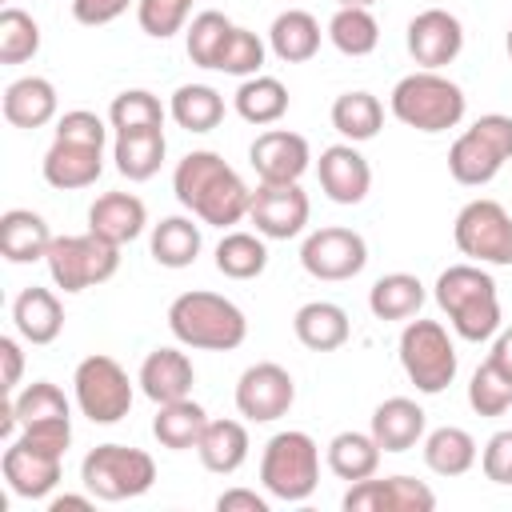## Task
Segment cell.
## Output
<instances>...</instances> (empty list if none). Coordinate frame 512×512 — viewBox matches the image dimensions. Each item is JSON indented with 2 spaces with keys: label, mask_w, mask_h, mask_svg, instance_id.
Here are the masks:
<instances>
[{
  "label": "cell",
  "mask_w": 512,
  "mask_h": 512,
  "mask_svg": "<svg viewBox=\"0 0 512 512\" xmlns=\"http://www.w3.org/2000/svg\"><path fill=\"white\" fill-rule=\"evenodd\" d=\"M268 44H272V52H276L284 64H304V60H312V56L320 52V24H316V16L304 12V8H288V12H280V16L272 20Z\"/></svg>",
  "instance_id": "cell-30"
},
{
  "label": "cell",
  "mask_w": 512,
  "mask_h": 512,
  "mask_svg": "<svg viewBox=\"0 0 512 512\" xmlns=\"http://www.w3.org/2000/svg\"><path fill=\"white\" fill-rule=\"evenodd\" d=\"M204 428H208V412H204L192 396L172 400V404H160V412H156V420H152V436H156L164 448H172V452L196 448L200 436H204Z\"/></svg>",
  "instance_id": "cell-31"
},
{
  "label": "cell",
  "mask_w": 512,
  "mask_h": 512,
  "mask_svg": "<svg viewBox=\"0 0 512 512\" xmlns=\"http://www.w3.org/2000/svg\"><path fill=\"white\" fill-rule=\"evenodd\" d=\"M260 64H264V40L256 32H248V28H232V36H228V44H224V52L216 60V72L248 80V76L260 72Z\"/></svg>",
  "instance_id": "cell-46"
},
{
  "label": "cell",
  "mask_w": 512,
  "mask_h": 512,
  "mask_svg": "<svg viewBox=\"0 0 512 512\" xmlns=\"http://www.w3.org/2000/svg\"><path fill=\"white\" fill-rule=\"evenodd\" d=\"M236 112L240 120L248 124H276L284 112H288V88L276 80V76H248L240 88H236Z\"/></svg>",
  "instance_id": "cell-37"
},
{
  "label": "cell",
  "mask_w": 512,
  "mask_h": 512,
  "mask_svg": "<svg viewBox=\"0 0 512 512\" xmlns=\"http://www.w3.org/2000/svg\"><path fill=\"white\" fill-rule=\"evenodd\" d=\"M436 304L452 320L460 340H488L500 328V296L496 280L480 264H452L436 276Z\"/></svg>",
  "instance_id": "cell-2"
},
{
  "label": "cell",
  "mask_w": 512,
  "mask_h": 512,
  "mask_svg": "<svg viewBox=\"0 0 512 512\" xmlns=\"http://www.w3.org/2000/svg\"><path fill=\"white\" fill-rule=\"evenodd\" d=\"M424 424H428L424 408L416 400H408V396H388L372 412V436H376V444L384 452H408V448H416L424 440Z\"/></svg>",
  "instance_id": "cell-23"
},
{
  "label": "cell",
  "mask_w": 512,
  "mask_h": 512,
  "mask_svg": "<svg viewBox=\"0 0 512 512\" xmlns=\"http://www.w3.org/2000/svg\"><path fill=\"white\" fill-rule=\"evenodd\" d=\"M316 176H320V188L332 204H360L372 188V168L352 144L324 148L320 164H316Z\"/></svg>",
  "instance_id": "cell-18"
},
{
  "label": "cell",
  "mask_w": 512,
  "mask_h": 512,
  "mask_svg": "<svg viewBox=\"0 0 512 512\" xmlns=\"http://www.w3.org/2000/svg\"><path fill=\"white\" fill-rule=\"evenodd\" d=\"M344 512H432L436 508V492L424 480L412 476H368L348 484L344 492Z\"/></svg>",
  "instance_id": "cell-14"
},
{
  "label": "cell",
  "mask_w": 512,
  "mask_h": 512,
  "mask_svg": "<svg viewBox=\"0 0 512 512\" xmlns=\"http://www.w3.org/2000/svg\"><path fill=\"white\" fill-rule=\"evenodd\" d=\"M380 456H384V448L376 444L372 432H336V436L328 440V468H332L340 480H348V484L376 476Z\"/></svg>",
  "instance_id": "cell-32"
},
{
  "label": "cell",
  "mask_w": 512,
  "mask_h": 512,
  "mask_svg": "<svg viewBox=\"0 0 512 512\" xmlns=\"http://www.w3.org/2000/svg\"><path fill=\"white\" fill-rule=\"evenodd\" d=\"M480 468H484V476H488L492 484H512V428L496 432V436L484 444Z\"/></svg>",
  "instance_id": "cell-50"
},
{
  "label": "cell",
  "mask_w": 512,
  "mask_h": 512,
  "mask_svg": "<svg viewBox=\"0 0 512 512\" xmlns=\"http://www.w3.org/2000/svg\"><path fill=\"white\" fill-rule=\"evenodd\" d=\"M168 116L184 132H212L224 120V96L208 84H180L168 100Z\"/></svg>",
  "instance_id": "cell-35"
},
{
  "label": "cell",
  "mask_w": 512,
  "mask_h": 512,
  "mask_svg": "<svg viewBox=\"0 0 512 512\" xmlns=\"http://www.w3.org/2000/svg\"><path fill=\"white\" fill-rule=\"evenodd\" d=\"M408 56L420 64V68H432L440 72L444 64H452L464 48V24L444 12V8H424L408 20Z\"/></svg>",
  "instance_id": "cell-16"
},
{
  "label": "cell",
  "mask_w": 512,
  "mask_h": 512,
  "mask_svg": "<svg viewBox=\"0 0 512 512\" xmlns=\"http://www.w3.org/2000/svg\"><path fill=\"white\" fill-rule=\"evenodd\" d=\"M144 224H148V208L132 192H104L88 208V232H96L100 240H108L116 248L136 240L144 232Z\"/></svg>",
  "instance_id": "cell-21"
},
{
  "label": "cell",
  "mask_w": 512,
  "mask_h": 512,
  "mask_svg": "<svg viewBox=\"0 0 512 512\" xmlns=\"http://www.w3.org/2000/svg\"><path fill=\"white\" fill-rule=\"evenodd\" d=\"M384 124V104L372 96V92H344L332 100V128L360 144V140H372Z\"/></svg>",
  "instance_id": "cell-38"
},
{
  "label": "cell",
  "mask_w": 512,
  "mask_h": 512,
  "mask_svg": "<svg viewBox=\"0 0 512 512\" xmlns=\"http://www.w3.org/2000/svg\"><path fill=\"white\" fill-rule=\"evenodd\" d=\"M0 356H4V384L0 388L12 396L16 384H20V376H24V352H20V344L12 336H0Z\"/></svg>",
  "instance_id": "cell-53"
},
{
  "label": "cell",
  "mask_w": 512,
  "mask_h": 512,
  "mask_svg": "<svg viewBox=\"0 0 512 512\" xmlns=\"http://www.w3.org/2000/svg\"><path fill=\"white\" fill-rule=\"evenodd\" d=\"M72 392H76V408L92 420V424H116L132 412V380L128 372L96 352V356H84L72 372Z\"/></svg>",
  "instance_id": "cell-10"
},
{
  "label": "cell",
  "mask_w": 512,
  "mask_h": 512,
  "mask_svg": "<svg viewBox=\"0 0 512 512\" xmlns=\"http://www.w3.org/2000/svg\"><path fill=\"white\" fill-rule=\"evenodd\" d=\"M292 332H296V340H300L304 348H312V352H336L340 344H348L352 324H348V312H344L340 304H332V300H312V304L296 308Z\"/></svg>",
  "instance_id": "cell-25"
},
{
  "label": "cell",
  "mask_w": 512,
  "mask_h": 512,
  "mask_svg": "<svg viewBox=\"0 0 512 512\" xmlns=\"http://www.w3.org/2000/svg\"><path fill=\"white\" fill-rule=\"evenodd\" d=\"M16 440L24 448H36V452H48V456H64L68 444H72V424H68V416L36 420V424H24V432Z\"/></svg>",
  "instance_id": "cell-49"
},
{
  "label": "cell",
  "mask_w": 512,
  "mask_h": 512,
  "mask_svg": "<svg viewBox=\"0 0 512 512\" xmlns=\"http://www.w3.org/2000/svg\"><path fill=\"white\" fill-rule=\"evenodd\" d=\"M468 404H472L476 416H504V412L512 408V376H508L492 356L472 372Z\"/></svg>",
  "instance_id": "cell-42"
},
{
  "label": "cell",
  "mask_w": 512,
  "mask_h": 512,
  "mask_svg": "<svg viewBox=\"0 0 512 512\" xmlns=\"http://www.w3.org/2000/svg\"><path fill=\"white\" fill-rule=\"evenodd\" d=\"M248 160H252V168L264 184H300V176L308 172L312 152H308V140L300 132L268 128L252 140Z\"/></svg>",
  "instance_id": "cell-17"
},
{
  "label": "cell",
  "mask_w": 512,
  "mask_h": 512,
  "mask_svg": "<svg viewBox=\"0 0 512 512\" xmlns=\"http://www.w3.org/2000/svg\"><path fill=\"white\" fill-rule=\"evenodd\" d=\"M216 508L220 512H268V500L256 496L252 488H228L216 496Z\"/></svg>",
  "instance_id": "cell-52"
},
{
  "label": "cell",
  "mask_w": 512,
  "mask_h": 512,
  "mask_svg": "<svg viewBox=\"0 0 512 512\" xmlns=\"http://www.w3.org/2000/svg\"><path fill=\"white\" fill-rule=\"evenodd\" d=\"M196 456L208 472L232 476L248 460V428L240 420H208V428L196 444Z\"/></svg>",
  "instance_id": "cell-29"
},
{
  "label": "cell",
  "mask_w": 512,
  "mask_h": 512,
  "mask_svg": "<svg viewBox=\"0 0 512 512\" xmlns=\"http://www.w3.org/2000/svg\"><path fill=\"white\" fill-rule=\"evenodd\" d=\"M508 376H512V328H504L500 336H496V344H492V352H488Z\"/></svg>",
  "instance_id": "cell-54"
},
{
  "label": "cell",
  "mask_w": 512,
  "mask_h": 512,
  "mask_svg": "<svg viewBox=\"0 0 512 512\" xmlns=\"http://www.w3.org/2000/svg\"><path fill=\"white\" fill-rule=\"evenodd\" d=\"M336 4H340V8H372L376 0H336Z\"/></svg>",
  "instance_id": "cell-56"
},
{
  "label": "cell",
  "mask_w": 512,
  "mask_h": 512,
  "mask_svg": "<svg viewBox=\"0 0 512 512\" xmlns=\"http://www.w3.org/2000/svg\"><path fill=\"white\" fill-rule=\"evenodd\" d=\"M56 88L44 76H20L4 88V120L12 128H44L56 116Z\"/></svg>",
  "instance_id": "cell-26"
},
{
  "label": "cell",
  "mask_w": 512,
  "mask_h": 512,
  "mask_svg": "<svg viewBox=\"0 0 512 512\" xmlns=\"http://www.w3.org/2000/svg\"><path fill=\"white\" fill-rule=\"evenodd\" d=\"M44 180L60 192L72 188H88L100 180L104 172V148H88V144H68V140H52V148L44 152Z\"/></svg>",
  "instance_id": "cell-22"
},
{
  "label": "cell",
  "mask_w": 512,
  "mask_h": 512,
  "mask_svg": "<svg viewBox=\"0 0 512 512\" xmlns=\"http://www.w3.org/2000/svg\"><path fill=\"white\" fill-rule=\"evenodd\" d=\"M56 140H68V144H88V148H104L108 140V128L96 112L88 108H72L56 120Z\"/></svg>",
  "instance_id": "cell-48"
},
{
  "label": "cell",
  "mask_w": 512,
  "mask_h": 512,
  "mask_svg": "<svg viewBox=\"0 0 512 512\" xmlns=\"http://www.w3.org/2000/svg\"><path fill=\"white\" fill-rule=\"evenodd\" d=\"M260 484L284 504H300L320 484V448L308 432H276L260 456Z\"/></svg>",
  "instance_id": "cell-5"
},
{
  "label": "cell",
  "mask_w": 512,
  "mask_h": 512,
  "mask_svg": "<svg viewBox=\"0 0 512 512\" xmlns=\"http://www.w3.org/2000/svg\"><path fill=\"white\" fill-rule=\"evenodd\" d=\"M392 116L416 132H448L464 120V88L432 68H420L404 80H396L392 88Z\"/></svg>",
  "instance_id": "cell-4"
},
{
  "label": "cell",
  "mask_w": 512,
  "mask_h": 512,
  "mask_svg": "<svg viewBox=\"0 0 512 512\" xmlns=\"http://www.w3.org/2000/svg\"><path fill=\"white\" fill-rule=\"evenodd\" d=\"M168 328L184 348L232 352L248 336L244 312L220 292H180L168 304Z\"/></svg>",
  "instance_id": "cell-3"
},
{
  "label": "cell",
  "mask_w": 512,
  "mask_h": 512,
  "mask_svg": "<svg viewBox=\"0 0 512 512\" xmlns=\"http://www.w3.org/2000/svg\"><path fill=\"white\" fill-rule=\"evenodd\" d=\"M232 28H236V24H232L224 12H216V8L192 16V24H188V32H184L188 60L200 64V68H216V60H220V52H224Z\"/></svg>",
  "instance_id": "cell-41"
},
{
  "label": "cell",
  "mask_w": 512,
  "mask_h": 512,
  "mask_svg": "<svg viewBox=\"0 0 512 512\" xmlns=\"http://www.w3.org/2000/svg\"><path fill=\"white\" fill-rule=\"evenodd\" d=\"M328 40L344 56H368L380 44V24L368 8H336V16L328 20Z\"/></svg>",
  "instance_id": "cell-40"
},
{
  "label": "cell",
  "mask_w": 512,
  "mask_h": 512,
  "mask_svg": "<svg viewBox=\"0 0 512 512\" xmlns=\"http://www.w3.org/2000/svg\"><path fill=\"white\" fill-rule=\"evenodd\" d=\"M172 192L176 200L204 224L212 228H228V224H240L252 208V192L248 184L236 176V168L220 156V152H208V148H196L188 152L176 172H172Z\"/></svg>",
  "instance_id": "cell-1"
},
{
  "label": "cell",
  "mask_w": 512,
  "mask_h": 512,
  "mask_svg": "<svg viewBox=\"0 0 512 512\" xmlns=\"http://www.w3.org/2000/svg\"><path fill=\"white\" fill-rule=\"evenodd\" d=\"M108 124L116 132H140V128H164V104L148 88H128L108 104Z\"/></svg>",
  "instance_id": "cell-43"
},
{
  "label": "cell",
  "mask_w": 512,
  "mask_h": 512,
  "mask_svg": "<svg viewBox=\"0 0 512 512\" xmlns=\"http://www.w3.org/2000/svg\"><path fill=\"white\" fill-rule=\"evenodd\" d=\"M420 304H424V284L412 272H388L368 292V308L376 320H412Z\"/></svg>",
  "instance_id": "cell-33"
},
{
  "label": "cell",
  "mask_w": 512,
  "mask_h": 512,
  "mask_svg": "<svg viewBox=\"0 0 512 512\" xmlns=\"http://www.w3.org/2000/svg\"><path fill=\"white\" fill-rule=\"evenodd\" d=\"M216 268L228 280H256L268 268V248L252 232H224V240L216 244Z\"/></svg>",
  "instance_id": "cell-39"
},
{
  "label": "cell",
  "mask_w": 512,
  "mask_h": 512,
  "mask_svg": "<svg viewBox=\"0 0 512 512\" xmlns=\"http://www.w3.org/2000/svg\"><path fill=\"white\" fill-rule=\"evenodd\" d=\"M400 368L416 392L436 396L456 380V344L440 320H408L400 332Z\"/></svg>",
  "instance_id": "cell-8"
},
{
  "label": "cell",
  "mask_w": 512,
  "mask_h": 512,
  "mask_svg": "<svg viewBox=\"0 0 512 512\" xmlns=\"http://www.w3.org/2000/svg\"><path fill=\"white\" fill-rule=\"evenodd\" d=\"M60 460L64 456H48V452H36V448H24L20 440H12L4 448V460H0V472L8 480V488L24 500H44L56 484H60Z\"/></svg>",
  "instance_id": "cell-19"
},
{
  "label": "cell",
  "mask_w": 512,
  "mask_h": 512,
  "mask_svg": "<svg viewBox=\"0 0 512 512\" xmlns=\"http://www.w3.org/2000/svg\"><path fill=\"white\" fill-rule=\"evenodd\" d=\"M168 156V140H164V128H140V132H116V144H112V160H116V172L124 180H152L160 172Z\"/></svg>",
  "instance_id": "cell-27"
},
{
  "label": "cell",
  "mask_w": 512,
  "mask_h": 512,
  "mask_svg": "<svg viewBox=\"0 0 512 512\" xmlns=\"http://www.w3.org/2000/svg\"><path fill=\"white\" fill-rule=\"evenodd\" d=\"M504 160H512V116H500V112L480 116L448 148V172L464 188H480L496 180Z\"/></svg>",
  "instance_id": "cell-7"
},
{
  "label": "cell",
  "mask_w": 512,
  "mask_h": 512,
  "mask_svg": "<svg viewBox=\"0 0 512 512\" xmlns=\"http://www.w3.org/2000/svg\"><path fill=\"white\" fill-rule=\"evenodd\" d=\"M80 480L96 500L120 504L132 496H144L156 484V460L144 448L128 444H96L80 460Z\"/></svg>",
  "instance_id": "cell-6"
},
{
  "label": "cell",
  "mask_w": 512,
  "mask_h": 512,
  "mask_svg": "<svg viewBox=\"0 0 512 512\" xmlns=\"http://www.w3.org/2000/svg\"><path fill=\"white\" fill-rule=\"evenodd\" d=\"M292 400H296V380L288 376V368H280L272 360L244 368L236 380V412L252 424H272V420L288 416Z\"/></svg>",
  "instance_id": "cell-13"
},
{
  "label": "cell",
  "mask_w": 512,
  "mask_h": 512,
  "mask_svg": "<svg viewBox=\"0 0 512 512\" xmlns=\"http://www.w3.org/2000/svg\"><path fill=\"white\" fill-rule=\"evenodd\" d=\"M132 0H72V16L88 28H100V24H112L116 16L128 12Z\"/></svg>",
  "instance_id": "cell-51"
},
{
  "label": "cell",
  "mask_w": 512,
  "mask_h": 512,
  "mask_svg": "<svg viewBox=\"0 0 512 512\" xmlns=\"http://www.w3.org/2000/svg\"><path fill=\"white\" fill-rule=\"evenodd\" d=\"M48 276L64 292H84L92 284H104L120 268V248L100 240L96 232L84 236H56L48 248Z\"/></svg>",
  "instance_id": "cell-9"
},
{
  "label": "cell",
  "mask_w": 512,
  "mask_h": 512,
  "mask_svg": "<svg viewBox=\"0 0 512 512\" xmlns=\"http://www.w3.org/2000/svg\"><path fill=\"white\" fill-rule=\"evenodd\" d=\"M52 240H56V236L48 232L44 216L32 212V208H8V212L0 216V252H4V260H12V264L44 260L48 248H52Z\"/></svg>",
  "instance_id": "cell-24"
},
{
  "label": "cell",
  "mask_w": 512,
  "mask_h": 512,
  "mask_svg": "<svg viewBox=\"0 0 512 512\" xmlns=\"http://www.w3.org/2000/svg\"><path fill=\"white\" fill-rule=\"evenodd\" d=\"M476 440L472 432L456 428V424H444L436 432L424 436V464L436 472V476H464L472 464H476Z\"/></svg>",
  "instance_id": "cell-34"
},
{
  "label": "cell",
  "mask_w": 512,
  "mask_h": 512,
  "mask_svg": "<svg viewBox=\"0 0 512 512\" xmlns=\"http://www.w3.org/2000/svg\"><path fill=\"white\" fill-rule=\"evenodd\" d=\"M300 264H304L308 276L328 280V284H340V280H352V276L364 272L368 244L352 228H336V224L332 228H316L300 244Z\"/></svg>",
  "instance_id": "cell-12"
},
{
  "label": "cell",
  "mask_w": 512,
  "mask_h": 512,
  "mask_svg": "<svg viewBox=\"0 0 512 512\" xmlns=\"http://www.w3.org/2000/svg\"><path fill=\"white\" fill-rule=\"evenodd\" d=\"M308 192L300 184H264L252 192V208L248 220L256 224V232L264 240H292L304 232L308 224Z\"/></svg>",
  "instance_id": "cell-15"
},
{
  "label": "cell",
  "mask_w": 512,
  "mask_h": 512,
  "mask_svg": "<svg viewBox=\"0 0 512 512\" xmlns=\"http://www.w3.org/2000/svg\"><path fill=\"white\" fill-rule=\"evenodd\" d=\"M508 56H512V28H508Z\"/></svg>",
  "instance_id": "cell-57"
},
{
  "label": "cell",
  "mask_w": 512,
  "mask_h": 512,
  "mask_svg": "<svg viewBox=\"0 0 512 512\" xmlns=\"http://www.w3.org/2000/svg\"><path fill=\"white\" fill-rule=\"evenodd\" d=\"M48 508H52V512H64V508H92V492H88V496H72V492L52 496V500H48Z\"/></svg>",
  "instance_id": "cell-55"
},
{
  "label": "cell",
  "mask_w": 512,
  "mask_h": 512,
  "mask_svg": "<svg viewBox=\"0 0 512 512\" xmlns=\"http://www.w3.org/2000/svg\"><path fill=\"white\" fill-rule=\"evenodd\" d=\"M200 224H192L188 216H164L152 228V260L164 268H188L200 256Z\"/></svg>",
  "instance_id": "cell-36"
},
{
  "label": "cell",
  "mask_w": 512,
  "mask_h": 512,
  "mask_svg": "<svg viewBox=\"0 0 512 512\" xmlns=\"http://www.w3.org/2000/svg\"><path fill=\"white\" fill-rule=\"evenodd\" d=\"M40 52V24L24 8L0 12V64H24Z\"/></svg>",
  "instance_id": "cell-44"
},
{
  "label": "cell",
  "mask_w": 512,
  "mask_h": 512,
  "mask_svg": "<svg viewBox=\"0 0 512 512\" xmlns=\"http://www.w3.org/2000/svg\"><path fill=\"white\" fill-rule=\"evenodd\" d=\"M12 324H16V332H20L28 344H52V340L60 336V328H64V308H60L56 292L32 284V288H24V292L16 296V304H12Z\"/></svg>",
  "instance_id": "cell-28"
},
{
  "label": "cell",
  "mask_w": 512,
  "mask_h": 512,
  "mask_svg": "<svg viewBox=\"0 0 512 512\" xmlns=\"http://www.w3.org/2000/svg\"><path fill=\"white\" fill-rule=\"evenodd\" d=\"M136 384L152 404H172V400H184L192 392L196 368L180 348H156V352L144 356Z\"/></svg>",
  "instance_id": "cell-20"
},
{
  "label": "cell",
  "mask_w": 512,
  "mask_h": 512,
  "mask_svg": "<svg viewBox=\"0 0 512 512\" xmlns=\"http://www.w3.org/2000/svg\"><path fill=\"white\" fill-rule=\"evenodd\" d=\"M192 4L196 0H136V20H140V28L148 36L168 40V36H176L184 28Z\"/></svg>",
  "instance_id": "cell-47"
},
{
  "label": "cell",
  "mask_w": 512,
  "mask_h": 512,
  "mask_svg": "<svg viewBox=\"0 0 512 512\" xmlns=\"http://www.w3.org/2000/svg\"><path fill=\"white\" fill-rule=\"evenodd\" d=\"M12 404H16V420H20V428H24V424H36V420L68 416V400H64V392H60L52 380H36V384H28L20 396H12Z\"/></svg>",
  "instance_id": "cell-45"
},
{
  "label": "cell",
  "mask_w": 512,
  "mask_h": 512,
  "mask_svg": "<svg viewBox=\"0 0 512 512\" xmlns=\"http://www.w3.org/2000/svg\"><path fill=\"white\" fill-rule=\"evenodd\" d=\"M452 240L476 264H512V216L500 200H468L452 224Z\"/></svg>",
  "instance_id": "cell-11"
}]
</instances>
